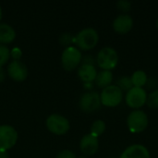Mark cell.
<instances>
[{
	"label": "cell",
	"instance_id": "1",
	"mask_svg": "<svg viewBox=\"0 0 158 158\" xmlns=\"http://www.w3.org/2000/svg\"><path fill=\"white\" fill-rule=\"evenodd\" d=\"M99 42V34L94 28L88 27L81 30L74 36V44L81 50H91L94 48Z\"/></svg>",
	"mask_w": 158,
	"mask_h": 158
},
{
	"label": "cell",
	"instance_id": "2",
	"mask_svg": "<svg viewBox=\"0 0 158 158\" xmlns=\"http://www.w3.org/2000/svg\"><path fill=\"white\" fill-rule=\"evenodd\" d=\"M96 63L103 70H112L118 63V55L116 49L106 46L102 48L96 57Z\"/></svg>",
	"mask_w": 158,
	"mask_h": 158
},
{
	"label": "cell",
	"instance_id": "3",
	"mask_svg": "<svg viewBox=\"0 0 158 158\" xmlns=\"http://www.w3.org/2000/svg\"><path fill=\"white\" fill-rule=\"evenodd\" d=\"M148 123L147 114L141 109L131 111L127 118V126L131 133H141L144 131L148 127Z\"/></svg>",
	"mask_w": 158,
	"mask_h": 158
},
{
	"label": "cell",
	"instance_id": "4",
	"mask_svg": "<svg viewBox=\"0 0 158 158\" xmlns=\"http://www.w3.org/2000/svg\"><path fill=\"white\" fill-rule=\"evenodd\" d=\"M82 61L81 50L76 46H67L61 56V64L64 69L72 71L77 69Z\"/></svg>",
	"mask_w": 158,
	"mask_h": 158
},
{
	"label": "cell",
	"instance_id": "5",
	"mask_svg": "<svg viewBox=\"0 0 158 158\" xmlns=\"http://www.w3.org/2000/svg\"><path fill=\"white\" fill-rule=\"evenodd\" d=\"M101 105L107 107H116L123 100V92L117 85H109L104 88L100 94Z\"/></svg>",
	"mask_w": 158,
	"mask_h": 158
},
{
	"label": "cell",
	"instance_id": "6",
	"mask_svg": "<svg viewBox=\"0 0 158 158\" xmlns=\"http://www.w3.org/2000/svg\"><path fill=\"white\" fill-rule=\"evenodd\" d=\"M45 125L47 130L55 135H65L70 128L68 118L58 114L50 115L46 118Z\"/></svg>",
	"mask_w": 158,
	"mask_h": 158
},
{
	"label": "cell",
	"instance_id": "7",
	"mask_svg": "<svg viewBox=\"0 0 158 158\" xmlns=\"http://www.w3.org/2000/svg\"><path fill=\"white\" fill-rule=\"evenodd\" d=\"M125 101L127 106L131 108H133L134 110L139 109L146 104L147 93L143 88L132 87L129 92H127Z\"/></svg>",
	"mask_w": 158,
	"mask_h": 158
},
{
	"label": "cell",
	"instance_id": "8",
	"mask_svg": "<svg viewBox=\"0 0 158 158\" xmlns=\"http://www.w3.org/2000/svg\"><path fill=\"white\" fill-rule=\"evenodd\" d=\"M79 106L85 113H92L96 111L101 106L100 94L94 91L84 93L81 94L79 100Z\"/></svg>",
	"mask_w": 158,
	"mask_h": 158
},
{
	"label": "cell",
	"instance_id": "9",
	"mask_svg": "<svg viewBox=\"0 0 158 158\" xmlns=\"http://www.w3.org/2000/svg\"><path fill=\"white\" fill-rule=\"evenodd\" d=\"M18 141V132L10 125L0 126V150L7 151L11 149Z\"/></svg>",
	"mask_w": 158,
	"mask_h": 158
},
{
	"label": "cell",
	"instance_id": "10",
	"mask_svg": "<svg viewBox=\"0 0 158 158\" xmlns=\"http://www.w3.org/2000/svg\"><path fill=\"white\" fill-rule=\"evenodd\" d=\"M7 74L15 81H23L28 77V69L21 61L13 60L7 67Z\"/></svg>",
	"mask_w": 158,
	"mask_h": 158
},
{
	"label": "cell",
	"instance_id": "11",
	"mask_svg": "<svg viewBox=\"0 0 158 158\" xmlns=\"http://www.w3.org/2000/svg\"><path fill=\"white\" fill-rule=\"evenodd\" d=\"M99 148L98 138L94 137L91 133L84 135L80 142V149L85 156H94L96 154Z\"/></svg>",
	"mask_w": 158,
	"mask_h": 158
},
{
	"label": "cell",
	"instance_id": "12",
	"mask_svg": "<svg viewBox=\"0 0 158 158\" xmlns=\"http://www.w3.org/2000/svg\"><path fill=\"white\" fill-rule=\"evenodd\" d=\"M113 29L118 34H126L130 32L133 27V19L129 14L118 15L113 21Z\"/></svg>",
	"mask_w": 158,
	"mask_h": 158
},
{
	"label": "cell",
	"instance_id": "13",
	"mask_svg": "<svg viewBox=\"0 0 158 158\" xmlns=\"http://www.w3.org/2000/svg\"><path fill=\"white\" fill-rule=\"evenodd\" d=\"M119 158H151L149 150L143 144H132L128 146Z\"/></svg>",
	"mask_w": 158,
	"mask_h": 158
},
{
	"label": "cell",
	"instance_id": "14",
	"mask_svg": "<svg viewBox=\"0 0 158 158\" xmlns=\"http://www.w3.org/2000/svg\"><path fill=\"white\" fill-rule=\"evenodd\" d=\"M96 69L94 65L92 64H81L78 69V76L81 81L84 83H92L95 81L97 75Z\"/></svg>",
	"mask_w": 158,
	"mask_h": 158
},
{
	"label": "cell",
	"instance_id": "15",
	"mask_svg": "<svg viewBox=\"0 0 158 158\" xmlns=\"http://www.w3.org/2000/svg\"><path fill=\"white\" fill-rule=\"evenodd\" d=\"M16 38V31L12 26L6 23H0V44L12 43Z\"/></svg>",
	"mask_w": 158,
	"mask_h": 158
},
{
	"label": "cell",
	"instance_id": "16",
	"mask_svg": "<svg viewBox=\"0 0 158 158\" xmlns=\"http://www.w3.org/2000/svg\"><path fill=\"white\" fill-rule=\"evenodd\" d=\"M95 83L100 88H106L111 85L113 81V73L110 70H102L97 73L95 78Z\"/></svg>",
	"mask_w": 158,
	"mask_h": 158
},
{
	"label": "cell",
	"instance_id": "17",
	"mask_svg": "<svg viewBox=\"0 0 158 158\" xmlns=\"http://www.w3.org/2000/svg\"><path fill=\"white\" fill-rule=\"evenodd\" d=\"M131 80L133 84V87L143 88V86L148 81V77H147V74L145 71L140 69V70H136L132 73Z\"/></svg>",
	"mask_w": 158,
	"mask_h": 158
},
{
	"label": "cell",
	"instance_id": "18",
	"mask_svg": "<svg viewBox=\"0 0 158 158\" xmlns=\"http://www.w3.org/2000/svg\"><path fill=\"white\" fill-rule=\"evenodd\" d=\"M106 122L104 120L97 119V120L93 122V124L91 126V132L90 133L92 135H94V137L98 138L99 136L104 134V132L106 131Z\"/></svg>",
	"mask_w": 158,
	"mask_h": 158
},
{
	"label": "cell",
	"instance_id": "19",
	"mask_svg": "<svg viewBox=\"0 0 158 158\" xmlns=\"http://www.w3.org/2000/svg\"><path fill=\"white\" fill-rule=\"evenodd\" d=\"M122 92H129L132 87H133V84L131 82V80L130 77H121L118 80V82L116 84Z\"/></svg>",
	"mask_w": 158,
	"mask_h": 158
},
{
	"label": "cell",
	"instance_id": "20",
	"mask_svg": "<svg viewBox=\"0 0 158 158\" xmlns=\"http://www.w3.org/2000/svg\"><path fill=\"white\" fill-rule=\"evenodd\" d=\"M10 57V50L6 45L0 44V68L6 65Z\"/></svg>",
	"mask_w": 158,
	"mask_h": 158
},
{
	"label": "cell",
	"instance_id": "21",
	"mask_svg": "<svg viewBox=\"0 0 158 158\" xmlns=\"http://www.w3.org/2000/svg\"><path fill=\"white\" fill-rule=\"evenodd\" d=\"M146 104L152 109H158V89L153 91L149 95H147Z\"/></svg>",
	"mask_w": 158,
	"mask_h": 158
},
{
	"label": "cell",
	"instance_id": "22",
	"mask_svg": "<svg viewBox=\"0 0 158 158\" xmlns=\"http://www.w3.org/2000/svg\"><path fill=\"white\" fill-rule=\"evenodd\" d=\"M117 7L118 10L124 12V14H127L126 12L130 11L131 8V3L127 0H120L117 2Z\"/></svg>",
	"mask_w": 158,
	"mask_h": 158
},
{
	"label": "cell",
	"instance_id": "23",
	"mask_svg": "<svg viewBox=\"0 0 158 158\" xmlns=\"http://www.w3.org/2000/svg\"><path fill=\"white\" fill-rule=\"evenodd\" d=\"M56 158H77L76 155L70 150H63L57 154Z\"/></svg>",
	"mask_w": 158,
	"mask_h": 158
},
{
	"label": "cell",
	"instance_id": "24",
	"mask_svg": "<svg viewBox=\"0 0 158 158\" xmlns=\"http://www.w3.org/2000/svg\"><path fill=\"white\" fill-rule=\"evenodd\" d=\"M60 42L64 44V45H69L71 43H74V37L71 36L69 33H65L60 37Z\"/></svg>",
	"mask_w": 158,
	"mask_h": 158
},
{
	"label": "cell",
	"instance_id": "25",
	"mask_svg": "<svg viewBox=\"0 0 158 158\" xmlns=\"http://www.w3.org/2000/svg\"><path fill=\"white\" fill-rule=\"evenodd\" d=\"M10 56L13 57L14 60H19L22 56V52L19 47H15L10 51Z\"/></svg>",
	"mask_w": 158,
	"mask_h": 158
},
{
	"label": "cell",
	"instance_id": "26",
	"mask_svg": "<svg viewBox=\"0 0 158 158\" xmlns=\"http://www.w3.org/2000/svg\"><path fill=\"white\" fill-rule=\"evenodd\" d=\"M0 158H9L7 151H3L0 150Z\"/></svg>",
	"mask_w": 158,
	"mask_h": 158
},
{
	"label": "cell",
	"instance_id": "27",
	"mask_svg": "<svg viewBox=\"0 0 158 158\" xmlns=\"http://www.w3.org/2000/svg\"><path fill=\"white\" fill-rule=\"evenodd\" d=\"M5 80V71L3 68H0V82H2Z\"/></svg>",
	"mask_w": 158,
	"mask_h": 158
},
{
	"label": "cell",
	"instance_id": "28",
	"mask_svg": "<svg viewBox=\"0 0 158 158\" xmlns=\"http://www.w3.org/2000/svg\"><path fill=\"white\" fill-rule=\"evenodd\" d=\"M2 7H1V6H0V21H1V19H2Z\"/></svg>",
	"mask_w": 158,
	"mask_h": 158
},
{
	"label": "cell",
	"instance_id": "29",
	"mask_svg": "<svg viewBox=\"0 0 158 158\" xmlns=\"http://www.w3.org/2000/svg\"><path fill=\"white\" fill-rule=\"evenodd\" d=\"M78 158H88L87 156H79Z\"/></svg>",
	"mask_w": 158,
	"mask_h": 158
},
{
	"label": "cell",
	"instance_id": "30",
	"mask_svg": "<svg viewBox=\"0 0 158 158\" xmlns=\"http://www.w3.org/2000/svg\"><path fill=\"white\" fill-rule=\"evenodd\" d=\"M156 28H157V30H158V19H157V20H156Z\"/></svg>",
	"mask_w": 158,
	"mask_h": 158
}]
</instances>
